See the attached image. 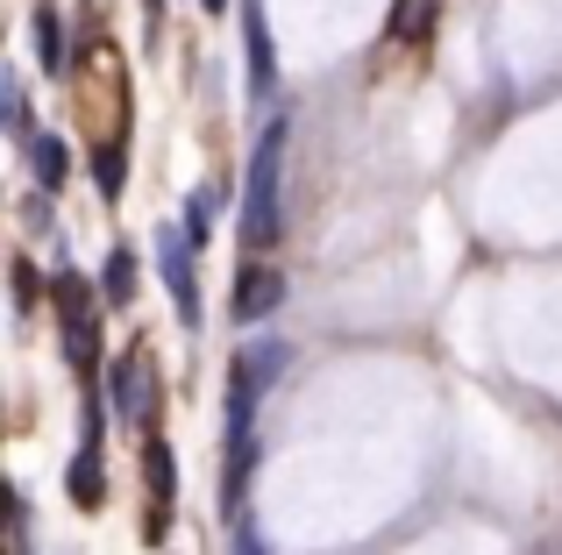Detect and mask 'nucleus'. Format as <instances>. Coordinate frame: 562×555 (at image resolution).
Returning a JSON list of instances; mask_svg holds the SVG:
<instances>
[{
	"instance_id": "f257e3e1",
	"label": "nucleus",
	"mask_w": 562,
	"mask_h": 555,
	"mask_svg": "<svg viewBox=\"0 0 562 555\" xmlns=\"http://www.w3.org/2000/svg\"><path fill=\"white\" fill-rule=\"evenodd\" d=\"M278 157H285V122L263 128L257 157H249V200H243V242L271 250L278 242Z\"/></svg>"
},
{
	"instance_id": "f03ea898",
	"label": "nucleus",
	"mask_w": 562,
	"mask_h": 555,
	"mask_svg": "<svg viewBox=\"0 0 562 555\" xmlns=\"http://www.w3.org/2000/svg\"><path fill=\"white\" fill-rule=\"evenodd\" d=\"M285 356H292L285 342H257V349H243V356H235V392H228V442L235 449L249 442V414H257L263 385L285 371Z\"/></svg>"
},
{
	"instance_id": "7ed1b4c3",
	"label": "nucleus",
	"mask_w": 562,
	"mask_h": 555,
	"mask_svg": "<svg viewBox=\"0 0 562 555\" xmlns=\"http://www.w3.org/2000/svg\"><path fill=\"white\" fill-rule=\"evenodd\" d=\"M157 264H165V285H171V299H179V320L192 328V320H200V285H192V242H186V236H165V242H157Z\"/></svg>"
},
{
	"instance_id": "20e7f679",
	"label": "nucleus",
	"mask_w": 562,
	"mask_h": 555,
	"mask_svg": "<svg viewBox=\"0 0 562 555\" xmlns=\"http://www.w3.org/2000/svg\"><path fill=\"white\" fill-rule=\"evenodd\" d=\"M114 414L136 420V428H150V356H122L114 363Z\"/></svg>"
},
{
	"instance_id": "39448f33",
	"label": "nucleus",
	"mask_w": 562,
	"mask_h": 555,
	"mask_svg": "<svg viewBox=\"0 0 562 555\" xmlns=\"http://www.w3.org/2000/svg\"><path fill=\"white\" fill-rule=\"evenodd\" d=\"M278 299H285V271H271V264H249L243 278H235V320H263Z\"/></svg>"
},
{
	"instance_id": "423d86ee",
	"label": "nucleus",
	"mask_w": 562,
	"mask_h": 555,
	"mask_svg": "<svg viewBox=\"0 0 562 555\" xmlns=\"http://www.w3.org/2000/svg\"><path fill=\"white\" fill-rule=\"evenodd\" d=\"M243 43H249V86H257V93H271L278 65H271V29H263V14H257V8L243 14Z\"/></svg>"
},
{
	"instance_id": "0eeeda50",
	"label": "nucleus",
	"mask_w": 562,
	"mask_h": 555,
	"mask_svg": "<svg viewBox=\"0 0 562 555\" xmlns=\"http://www.w3.org/2000/svg\"><path fill=\"white\" fill-rule=\"evenodd\" d=\"M50 299H57V314H65V328H93V285H86L79 271H57Z\"/></svg>"
},
{
	"instance_id": "6e6552de",
	"label": "nucleus",
	"mask_w": 562,
	"mask_h": 555,
	"mask_svg": "<svg viewBox=\"0 0 562 555\" xmlns=\"http://www.w3.org/2000/svg\"><path fill=\"white\" fill-rule=\"evenodd\" d=\"M29 165H36V179H43V193H57V185H65V171H71V157H65V143H50V136H36V143H29Z\"/></svg>"
},
{
	"instance_id": "1a4fd4ad",
	"label": "nucleus",
	"mask_w": 562,
	"mask_h": 555,
	"mask_svg": "<svg viewBox=\"0 0 562 555\" xmlns=\"http://www.w3.org/2000/svg\"><path fill=\"white\" fill-rule=\"evenodd\" d=\"M435 8H441V0H398V14H392V36H398V43H420L427 29H435Z\"/></svg>"
},
{
	"instance_id": "9d476101",
	"label": "nucleus",
	"mask_w": 562,
	"mask_h": 555,
	"mask_svg": "<svg viewBox=\"0 0 562 555\" xmlns=\"http://www.w3.org/2000/svg\"><path fill=\"white\" fill-rule=\"evenodd\" d=\"M100 285H108V299H114V306H128V299H136V257L114 250V257H108V271H100Z\"/></svg>"
},
{
	"instance_id": "9b49d317",
	"label": "nucleus",
	"mask_w": 562,
	"mask_h": 555,
	"mask_svg": "<svg viewBox=\"0 0 562 555\" xmlns=\"http://www.w3.org/2000/svg\"><path fill=\"white\" fill-rule=\"evenodd\" d=\"M93 171H100V193H108V200H122V171H128L122 143H100V150H93Z\"/></svg>"
},
{
	"instance_id": "f8f14e48",
	"label": "nucleus",
	"mask_w": 562,
	"mask_h": 555,
	"mask_svg": "<svg viewBox=\"0 0 562 555\" xmlns=\"http://www.w3.org/2000/svg\"><path fill=\"white\" fill-rule=\"evenodd\" d=\"M71 499H79V506H100V499H108V485H100V463H93V449H86V456L71 463Z\"/></svg>"
},
{
	"instance_id": "ddd939ff",
	"label": "nucleus",
	"mask_w": 562,
	"mask_h": 555,
	"mask_svg": "<svg viewBox=\"0 0 562 555\" xmlns=\"http://www.w3.org/2000/svg\"><path fill=\"white\" fill-rule=\"evenodd\" d=\"M36 50H43V65H65V22H57V8H43L36 14Z\"/></svg>"
},
{
	"instance_id": "4468645a",
	"label": "nucleus",
	"mask_w": 562,
	"mask_h": 555,
	"mask_svg": "<svg viewBox=\"0 0 562 555\" xmlns=\"http://www.w3.org/2000/svg\"><path fill=\"white\" fill-rule=\"evenodd\" d=\"M143 471H150V491H171L179 463H171V449H165V442H150V449H143Z\"/></svg>"
},
{
	"instance_id": "2eb2a0df",
	"label": "nucleus",
	"mask_w": 562,
	"mask_h": 555,
	"mask_svg": "<svg viewBox=\"0 0 562 555\" xmlns=\"http://www.w3.org/2000/svg\"><path fill=\"white\" fill-rule=\"evenodd\" d=\"M93 363H100V335L93 328H71V371L93 377Z\"/></svg>"
},
{
	"instance_id": "dca6fc26",
	"label": "nucleus",
	"mask_w": 562,
	"mask_h": 555,
	"mask_svg": "<svg viewBox=\"0 0 562 555\" xmlns=\"http://www.w3.org/2000/svg\"><path fill=\"white\" fill-rule=\"evenodd\" d=\"M14 292H22V299H14V306H22V314H29V306H36V271H29V264H14Z\"/></svg>"
},
{
	"instance_id": "f3484780",
	"label": "nucleus",
	"mask_w": 562,
	"mask_h": 555,
	"mask_svg": "<svg viewBox=\"0 0 562 555\" xmlns=\"http://www.w3.org/2000/svg\"><path fill=\"white\" fill-rule=\"evenodd\" d=\"M206 14H228V0H206Z\"/></svg>"
}]
</instances>
